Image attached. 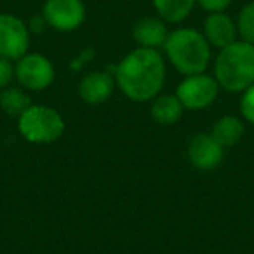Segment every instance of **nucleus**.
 <instances>
[{
    "label": "nucleus",
    "instance_id": "9b49d317",
    "mask_svg": "<svg viewBox=\"0 0 254 254\" xmlns=\"http://www.w3.org/2000/svg\"><path fill=\"white\" fill-rule=\"evenodd\" d=\"M113 78L105 71H94L82 78L78 85V94L89 105H101L112 96Z\"/></svg>",
    "mask_w": 254,
    "mask_h": 254
},
{
    "label": "nucleus",
    "instance_id": "2eb2a0df",
    "mask_svg": "<svg viewBox=\"0 0 254 254\" xmlns=\"http://www.w3.org/2000/svg\"><path fill=\"white\" fill-rule=\"evenodd\" d=\"M183 113V105L178 99V96H160L152 105V117L159 124L171 126L178 122Z\"/></svg>",
    "mask_w": 254,
    "mask_h": 254
},
{
    "label": "nucleus",
    "instance_id": "4468645a",
    "mask_svg": "<svg viewBox=\"0 0 254 254\" xmlns=\"http://www.w3.org/2000/svg\"><path fill=\"white\" fill-rule=\"evenodd\" d=\"M160 18L169 23H180L188 18L197 0H152Z\"/></svg>",
    "mask_w": 254,
    "mask_h": 254
},
{
    "label": "nucleus",
    "instance_id": "f03ea898",
    "mask_svg": "<svg viewBox=\"0 0 254 254\" xmlns=\"http://www.w3.org/2000/svg\"><path fill=\"white\" fill-rule=\"evenodd\" d=\"M214 78L228 92H244L254 84V46L235 40L223 47L214 63Z\"/></svg>",
    "mask_w": 254,
    "mask_h": 254
},
{
    "label": "nucleus",
    "instance_id": "a211bd4d",
    "mask_svg": "<svg viewBox=\"0 0 254 254\" xmlns=\"http://www.w3.org/2000/svg\"><path fill=\"white\" fill-rule=\"evenodd\" d=\"M240 112L247 122L254 124V84L244 91L242 101H240Z\"/></svg>",
    "mask_w": 254,
    "mask_h": 254
},
{
    "label": "nucleus",
    "instance_id": "7ed1b4c3",
    "mask_svg": "<svg viewBox=\"0 0 254 254\" xmlns=\"http://www.w3.org/2000/svg\"><path fill=\"white\" fill-rule=\"evenodd\" d=\"M164 49L171 64L183 75L204 73L211 60V44L193 28H181L169 33Z\"/></svg>",
    "mask_w": 254,
    "mask_h": 254
},
{
    "label": "nucleus",
    "instance_id": "6e6552de",
    "mask_svg": "<svg viewBox=\"0 0 254 254\" xmlns=\"http://www.w3.org/2000/svg\"><path fill=\"white\" fill-rule=\"evenodd\" d=\"M42 16L53 28L60 32H71L84 23L85 7L82 0H47Z\"/></svg>",
    "mask_w": 254,
    "mask_h": 254
},
{
    "label": "nucleus",
    "instance_id": "1a4fd4ad",
    "mask_svg": "<svg viewBox=\"0 0 254 254\" xmlns=\"http://www.w3.org/2000/svg\"><path fill=\"white\" fill-rule=\"evenodd\" d=\"M223 152L225 148L216 141L214 136L205 132L193 136L188 145V159L191 166L202 171H211L218 167L223 160Z\"/></svg>",
    "mask_w": 254,
    "mask_h": 254
},
{
    "label": "nucleus",
    "instance_id": "9d476101",
    "mask_svg": "<svg viewBox=\"0 0 254 254\" xmlns=\"http://www.w3.org/2000/svg\"><path fill=\"white\" fill-rule=\"evenodd\" d=\"M237 25L223 12H211L204 23V37L214 47L230 46L237 40Z\"/></svg>",
    "mask_w": 254,
    "mask_h": 254
},
{
    "label": "nucleus",
    "instance_id": "423d86ee",
    "mask_svg": "<svg viewBox=\"0 0 254 254\" xmlns=\"http://www.w3.org/2000/svg\"><path fill=\"white\" fill-rule=\"evenodd\" d=\"M16 78L28 91H44L54 80L53 63L42 54H25L16 64Z\"/></svg>",
    "mask_w": 254,
    "mask_h": 254
},
{
    "label": "nucleus",
    "instance_id": "f257e3e1",
    "mask_svg": "<svg viewBox=\"0 0 254 254\" xmlns=\"http://www.w3.org/2000/svg\"><path fill=\"white\" fill-rule=\"evenodd\" d=\"M115 78L124 96L132 101H148L162 91L166 63L157 49L139 47L120 61Z\"/></svg>",
    "mask_w": 254,
    "mask_h": 254
},
{
    "label": "nucleus",
    "instance_id": "39448f33",
    "mask_svg": "<svg viewBox=\"0 0 254 254\" xmlns=\"http://www.w3.org/2000/svg\"><path fill=\"white\" fill-rule=\"evenodd\" d=\"M219 92V84L216 78L205 73L187 75L178 85L176 96L187 110H204L216 101Z\"/></svg>",
    "mask_w": 254,
    "mask_h": 254
},
{
    "label": "nucleus",
    "instance_id": "f8f14e48",
    "mask_svg": "<svg viewBox=\"0 0 254 254\" xmlns=\"http://www.w3.org/2000/svg\"><path fill=\"white\" fill-rule=\"evenodd\" d=\"M132 37L141 47L146 49H157V47H164L169 32L164 21L157 18H143L134 25L132 30Z\"/></svg>",
    "mask_w": 254,
    "mask_h": 254
},
{
    "label": "nucleus",
    "instance_id": "ddd939ff",
    "mask_svg": "<svg viewBox=\"0 0 254 254\" xmlns=\"http://www.w3.org/2000/svg\"><path fill=\"white\" fill-rule=\"evenodd\" d=\"M211 134L223 148H228L239 143L244 136V122L235 115H225L214 124Z\"/></svg>",
    "mask_w": 254,
    "mask_h": 254
},
{
    "label": "nucleus",
    "instance_id": "dca6fc26",
    "mask_svg": "<svg viewBox=\"0 0 254 254\" xmlns=\"http://www.w3.org/2000/svg\"><path fill=\"white\" fill-rule=\"evenodd\" d=\"M30 106L32 99L19 87H5L0 94V108L11 117H21Z\"/></svg>",
    "mask_w": 254,
    "mask_h": 254
},
{
    "label": "nucleus",
    "instance_id": "20e7f679",
    "mask_svg": "<svg viewBox=\"0 0 254 254\" xmlns=\"http://www.w3.org/2000/svg\"><path fill=\"white\" fill-rule=\"evenodd\" d=\"M19 132L30 143L46 145L61 138L64 131V120L54 108L49 106H30L19 117Z\"/></svg>",
    "mask_w": 254,
    "mask_h": 254
},
{
    "label": "nucleus",
    "instance_id": "aec40b11",
    "mask_svg": "<svg viewBox=\"0 0 254 254\" xmlns=\"http://www.w3.org/2000/svg\"><path fill=\"white\" fill-rule=\"evenodd\" d=\"M197 2L207 12H221L232 4V0H197Z\"/></svg>",
    "mask_w": 254,
    "mask_h": 254
},
{
    "label": "nucleus",
    "instance_id": "6ab92c4d",
    "mask_svg": "<svg viewBox=\"0 0 254 254\" xmlns=\"http://www.w3.org/2000/svg\"><path fill=\"white\" fill-rule=\"evenodd\" d=\"M16 77V70L12 66L11 60L0 58V89H5Z\"/></svg>",
    "mask_w": 254,
    "mask_h": 254
},
{
    "label": "nucleus",
    "instance_id": "f3484780",
    "mask_svg": "<svg viewBox=\"0 0 254 254\" xmlns=\"http://www.w3.org/2000/svg\"><path fill=\"white\" fill-rule=\"evenodd\" d=\"M237 32L242 37L244 42H249L254 46V2L247 4L240 11L239 23H237Z\"/></svg>",
    "mask_w": 254,
    "mask_h": 254
},
{
    "label": "nucleus",
    "instance_id": "0eeeda50",
    "mask_svg": "<svg viewBox=\"0 0 254 254\" xmlns=\"http://www.w3.org/2000/svg\"><path fill=\"white\" fill-rule=\"evenodd\" d=\"M30 46L28 26L12 14H0V58L19 60Z\"/></svg>",
    "mask_w": 254,
    "mask_h": 254
}]
</instances>
